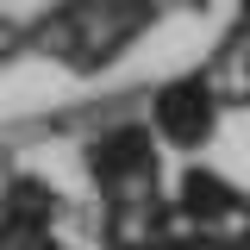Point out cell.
I'll return each mask as SVG.
<instances>
[{"label": "cell", "instance_id": "obj_4", "mask_svg": "<svg viewBox=\"0 0 250 250\" xmlns=\"http://www.w3.org/2000/svg\"><path fill=\"white\" fill-rule=\"evenodd\" d=\"M207 88L219 94L225 113H244L250 106V19H231V31L213 44V57L200 62Z\"/></svg>", "mask_w": 250, "mask_h": 250}, {"label": "cell", "instance_id": "obj_3", "mask_svg": "<svg viewBox=\"0 0 250 250\" xmlns=\"http://www.w3.org/2000/svg\"><path fill=\"white\" fill-rule=\"evenodd\" d=\"M144 119H150V131L163 138V150L200 163V150L219 138L225 106H219V94L207 88V75L188 69V75H169V82H156V88L144 94Z\"/></svg>", "mask_w": 250, "mask_h": 250}, {"label": "cell", "instance_id": "obj_1", "mask_svg": "<svg viewBox=\"0 0 250 250\" xmlns=\"http://www.w3.org/2000/svg\"><path fill=\"white\" fill-rule=\"evenodd\" d=\"M163 13L144 6V0H69V6H50L25 19V44L38 57L62 62L75 75H100L156 25Z\"/></svg>", "mask_w": 250, "mask_h": 250}, {"label": "cell", "instance_id": "obj_2", "mask_svg": "<svg viewBox=\"0 0 250 250\" xmlns=\"http://www.w3.org/2000/svg\"><path fill=\"white\" fill-rule=\"evenodd\" d=\"M82 169H88L100 207H144V200H169L163 188V138L150 131L144 113L100 125L82 138Z\"/></svg>", "mask_w": 250, "mask_h": 250}]
</instances>
